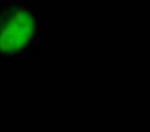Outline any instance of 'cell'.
Segmentation results:
<instances>
[{"label": "cell", "mask_w": 150, "mask_h": 132, "mask_svg": "<svg viewBox=\"0 0 150 132\" xmlns=\"http://www.w3.org/2000/svg\"><path fill=\"white\" fill-rule=\"evenodd\" d=\"M35 21L28 11L13 9L0 25V50L16 53L26 47L35 32Z\"/></svg>", "instance_id": "6da1fadb"}]
</instances>
